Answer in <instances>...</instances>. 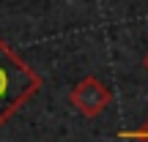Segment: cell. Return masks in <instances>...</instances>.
Wrapping results in <instances>:
<instances>
[{
  "label": "cell",
  "mask_w": 148,
  "mask_h": 142,
  "mask_svg": "<svg viewBox=\"0 0 148 142\" xmlns=\"http://www.w3.org/2000/svg\"><path fill=\"white\" fill-rule=\"evenodd\" d=\"M41 77L0 36V128L41 90Z\"/></svg>",
  "instance_id": "6da1fadb"
},
{
  "label": "cell",
  "mask_w": 148,
  "mask_h": 142,
  "mask_svg": "<svg viewBox=\"0 0 148 142\" xmlns=\"http://www.w3.org/2000/svg\"><path fill=\"white\" fill-rule=\"evenodd\" d=\"M69 101H71V107L82 118H99L101 112L112 104V93H110V88H107L99 77L90 74V77H82L71 88Z\"/></svg>",
  "instance_id": "7a4b0ae2"
},
{
  "label": "cell",
  "mask_w": 148,
  "mask_h": 142,
  "mask_svg": "<svg viewBox=\"0 0 148 142\" xmlns=\"http://www.w3.org/2000/svg\"><path fill=\"white\" fill-rule=\"evenodd\" d=\"M118 139H137V142H148V120L140 128H126V131H118Z\"/></svg>",
  "instance_id": "3957f363"
},
{
  "label": "cell",
  "mask_w": 148,
  "mask_h": 142,
  "mask_svg": "<svg viewBox=\"0 0 148 142\" xmlns=\"http://www.w3.org/2000/svg\"><path fill=\"white\" fill-rule=\"evenodd\" d=\"M143 69L148 71V55H145V58H143Z\"/></svg>",
  "instance_id": "277c9868"
}]
</instances>
